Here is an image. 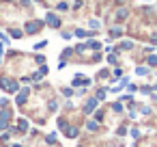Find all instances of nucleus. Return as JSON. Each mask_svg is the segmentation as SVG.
<instances>
[{
  "label": "nucleus",
  "mask_w": 157,
  "mask_h": 147,
  "mask_svg": "<svg viewBox=\"0 0 157 147\" xmlns=\"http://www.w3.org/2000/svg\"><path fill=\"white\" fill-rule=\"evenodd\" d=\"M0 87H2L5 91H9V93H15L20 89L17 80H13V78H0Z\"/></svg>",
  "instance_id": "obj_1"
},
{
  "label": "nucleus",
  "mask_w": 157,
  "mask_h": 147,
  "mask_svg": "<svg viewBox=\"0 0 157 147\" xmlns=\"http://www.w3.org/2000/svg\"><path fill=\"white\" fill-rule=\"evenodd\" d=\"M43 26H45V22H41V20H33V22L26 24V33H28V35H39Z\"/></svg>",
  "instance_id": "obj_2"
},
{
  "label": "nucleus",
  "mask_w": 157,
  "mask_h": 147,
  "mask_svg": "<svg viewBox=\"0 0 157 147\" xmlns=\"http://www.w3.org/2000/svg\"><path fill=\"white\" fill-rule=\"evenodd\" d=\"M45 24L52 26V28H60V26H63V22H60V18H58L56 13H48V15H45Z\"/></svg>",
  "instance_id": "obj_3"
},
{
  "label": "nucleus",
  "mask_w": 157,
  "mask_h": 147,
  "mask_svg": "<svg viewBox=\"0 0 157 147\" xmlns=\"http://www.w3.org/2000/svg\"><path fill=\"white\" fill-rule=\"evenodd\" d=\"M129 50H133V41L131 39H125V41L116 43V52H129Z\"/></svg>",
  "instance_id": "obj_4"
},
{
  "label": "nucleus",
  "mask_w": 157,
  "mask_h": 147,
  "mask_svg": "<svg viewBox=\"0 0 157 147\" xmlns=\"http://www.w3.org/2000/svg\"><path fill=\"white\" fill-rule=\"evenodd\" d=\"M114 13H116V15H114V18H116V22H123V20H127V18H129V9H116Z\"/></svg>",
  "instance_id": "obj_5"
},
{
  "label": "nucleus",
  "mask_w": 157,
  "mask_h": 147,
  "mask_svg": "<svg viewBox=\"0 0 157 147\" xmlns=\"http://www.w3.org/2000/svg\"><path fill=\"white\" fill-rule=\"evenodd\" d=\"M110 37L112 39H121L123 37V26H112L110 28Z\"/></svg>",
  "instance_id": "obj_6"
},
{
  "label": "nucleus",
  "mask_w": 157,
  "mask_h": 147,
  "mask_svg": "<svg viewBox=\"0 0 157 147\" xmlns=\"http://www.w3.org/2000/svg\"><path fill=\"white\" fill-rule=\"evenodd\" d=\"M84 43H86V48H88V50H93V52L101 50V41H95V39H90V41H84Z\"/></svg>",
  "instance_id": "obj_7"
},
{
  "label": "nucleus",
  "mask_w": 157,
  "mask_h": 147,
  "mask_svg": "<svg viewBox=\"0 0 157 147\" xmlns=\"http://www.w3.org/2000/svg\"><path fill=\"white\" fill-rule=\"evenodd\" d=\"M11 37H13V39H22L24 33H20V28H11Z\"/></svg>",
  "instance_id": "obj_8"
},
{
  "label": "nucleus",
  "mask_w": 157,
  "mask_h": 147,
  "mask_svg": "<svg viewBox=\"0 0 157 147\" xmlns=\"http://www.w3.org/2000/svg\"><path fill=\"white\" fill-rule=\"evenodd\" d=\"M148 71H151L148 67H136V74H138V76H146Z\"/></svg>",
  "instance_id": "obj_9"
},
{
  "label": "nucleus",
  "mask_w": 157,
  "mask_h": 147,
  "mask_svg": "<svg viewBox=\"0 0 157 147\" xmlns=\"http://www.w3.org/2000/svg\"><path fill=\"white\" fill-rule=\"evenodd\" d=\"M146 63H148V67H157V56H148Z\"/></svg>",
  "instance_id": "obj_10"
},
{
  "label": "nucleus",
  "mask_w": 157,
  "mask_h": 147,
  "mask_svg": "<svg viewBox=\"0 0 157 147\" xmlns=\"http://www.w3.org/2000/svg\"><path fill=\"white\" fill-rule=\"evenodd\" d=\"M45 46H48V41H39V43H35V46H33V50H43Z\"/></svg>",
  "instance_id": "obj_11"
},
{
  "label": "nucleus",
  "mask_w": 157,
  "mask_h": 147,
  "mask_svg": "<svg viewBox=\"0 0 157 147\" xmlns=\"http://www.w3.org/2000/svg\"><path fill=\"white\" fill-rule=\"evenodd\" d=\"M108 63H110V65H116V63H118V56H116V54H110V56H108Z\"/></svg>",
  "instance_id": "obj_12"
},
{
  "label": "nucleus",
  "mask_w": 157,
  "mask_h": 147,
  "mask_svg": "<svg viewBox=\"0 0 157 147\" xmlns=\"http://www.w3.org/2000/svg\"><path fill=\"white\" fill-rule=\"evenodd\" d=\"M88 26H90V28H99V26H101V22H99V20H90V22H88Z\"/></svg>",
  "instance_id": "obj_13"
},
{
  "label": "nucleus",
  "mask_w": 157,
  "mask_h": 147,
  "mask_svg": "<svg viewBox=\"0 0 157 147\" xmlns=\"http://www.w3.org/2000/svg\"><path fill=\"white\" fill-rule=\"evenodd\" d=\"M35 63H39V65L45 63V56H43V54H37V56H35Z\"/></svg>",
  "instance_id": "obj_14"
},
{
  "label": "nucleus",
  "mask_w": 157,
  "mask_h": 147,
  "mask_svg": "<svg viewBox=\"0 0 157 147\" xmlns=\"http://www.w3.org/2000/svg\"><path fill=\"white\" fill-rule=\"evenodd\" d=\"M105 97V89H97V100H103Z\"/></svg>",
  "instance_id": "obj_15"
},
{
  "label": "nucleus",
  "mask_w": 157,
  "mask_h": 147,
  "mask_svg": "<svg viewBox=\"0 0 157 147\" xmlns=\"http://www.w3.org/2000/svg\"><path fill=\"white\" fill-rule=\"evenodd\" d=\"M112 108H114L116 112H123V104H121V102H116V104H112Z\"/></svg>",
  "instance_id": "obj_16"
},
{
  "label": "nucleus",
  "mask_w": 157,
  "mask_h": 147,
  "mask_svg": "<svg viewBox=\"0 0 157 147\" xmlns=\"http://www.w3.org/2000/svg\"><path fill=\"white\" fill-rule=\"evenodd\" d=\"M67 9H69L67 2H58V11H67Z\"/></svg>",
  "instance_id": "obj_17"
},
{
  "label": "nucleus",
  "mask_w": 157,
  "mask_h": 147,
  "mask_svg": "<svg viewBox=\"0 0 157 147\" xmlns=\"http://www.w3.org/2000/svg\"><path fill=\"white\" fill-rule=\"evenodd\" d=\"M63 95H67V97H71V95H73V89H67V87H65V89H63Z\"/></svg>",
  "instance_id": "obj_18"
},
{
  "label": "nucleus",
  "mask_w": 157,
  "mask_h": 147,
  "mask_svg": "<svg viewBox=\"0 0 157 147\" xmlns=\"http://www.w3.org/2000/svg\"><path fill=\"white\" fill-rule=\"evenodd\" d=\"M60 37H63V39H71V33H67V31H63V33H60Z\"/></svg>",
  "instance_id": "obj_19"
},
{
  "label": "nucleus",
  "mask_w": 157,
  "mask_h": 147,
  "mask_svg": "<svg viewBox=\"0 0 157 147\" xmlns=\"http://www.w3.org/2000/svg\"><path fill=\"white\" fill-rule=\"evenodd\" d=\"M82 5H84V0H75V5H73V9H80Z\"/></svg>",
  "instance_id": "obj_20"
},
{
  "label": "nucleus",
  "mask_w": 157,
  "mask_h": 147,
  "mask_svg": "<svg viewBox=\"0 0 157 147\" xmlns=\"http://www.w3.org/2000/svg\"><path fill=\"white\" fill-rule=\"evenodd\" d=\"M7 104H9V100H7V97H0V106H7Z\"/></svg>",
  "instance_id": "obj_21"
},
{
  "label": "nucleus",
  "mask_w": 157,
  "mask_h": 147,
  "mask_svg": "<svg viewBox=\"0 0 157 147\" xmlns=\"http://www.w3.org/2000/svg\"><path fill=\"white\" fill-rule=\"evenodd\" d=\"M146 2H151V0H146Z\"/></svg>",
  "instance_id": "obj_22"
}]
</instances>
